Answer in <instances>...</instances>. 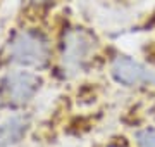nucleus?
<instances>
[{
  "label": "nucleus",
  "instance_id": "f03ea898",
  "mask_svg": "<svg viewBox=\"0 0 155 147\" xmlns=\"http://www.w3.org/2000/svg\"><path fill=\"white\" fill-rule=\"evenodd\" d=\"M97 49L93 35L83 28L69 29L62 45V68L69 73H79L91 61Z\"/></svg>",
  "mask_w": 155,
  "mask_h": 147
},
{
  "label": "nucleus",
  "instance_id": "39448f33",
  "mask_svg": "<svg viewBox=\"0 0 155 147\" xmlns=\"http://www.w3.org/2000/svg\"><path fill=\"white\" fill-rule=\"evenodd\" d=\"M29 128V121L22 116L7 118L0 123V147H12L26 137Z\"/></svg>",
  "mask_w": 155,
  "mask_h": 147
},
{
  "label": "nucleus",
  "instance_id": "0eeeda50",
  "mask_svg": "<svg viewBox=\"0 0 155 147\" xmlns=\"http://www.w3.org/2000/svg\"><path fill=\"white\" fill-rule=\"evenodd\" d=\"M31 2H45V0H31Z\"/></svg>",
  "mask_w": 155,
  "mask_h": 147
},
{
  "label": "nucleus",
  "instance_id": "20e7f679",
  "mask_svg": "<svg viewBox=\"0 0 155 147\" xmlns=\"http://www.w3.org/2000/svg\"><path fill=\"white\" fill-rule=\"evenodd\" d=\"M110 73L117 83L124 87H148L155 85V71L143 66L131 57L119 56L110 64Z\"/></svg>",
  "mask_w": 155,
  "mask_h": 147
},
{
  "label": "nucleus",
  "instance_id": "7ed1b4c3",
  "mask_svg": "<svg viewBox=\"0 0 155 147\" xmlns=\"http://www.w3.org/2000/svg\"><path fill=\"white\" fill-rule=\"evenodd\" d=\"M41 80L29 71H14L4 76L0 83L2 97L12 106H22L38 94Z\"/></svg>",
  "mask_w": 155,
  "mask_h": 147
},
{
  "label": "nucleus",
  "instance_id": "423d86ee",
  "mask_svg": "<svg viewBox=\"0 0 155 147\" xmlns=\"http://www.w3.org/2000/svg\"><path fill=\"white\" fill-rule=\"evenodd\" d=\"M138 147H155V130L153 128H145L136 133Z\"/></svg>",
  "mask_w": 155,
  "mask_h": 147
},
{
  "label": "nucleus",
  "instance_id": "f257e3e1",
  "mask_svg": "<svg viewBox=\"0 0 155 147\" xmlns=\"http://www.w3.org/2000/svg\"><path fill=\"white\" fill-rule=\"evenodd\" d=\"M50 47L41 33L24 29L12 36L9 43V59L19 66L41 68L48 62Z\"/></svg>",
  "mask_w": 155,
  "mask_h": 147
}]
</instances>
